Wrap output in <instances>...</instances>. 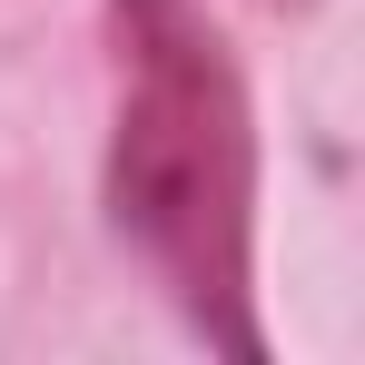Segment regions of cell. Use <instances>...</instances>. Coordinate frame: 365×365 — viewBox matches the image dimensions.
I'll list each match as a JSON object with an SVG mask.
<instances>
[{"instance_id": "6da1fadb", "label": "cell", "mask_w": 365, "mask_h": 365, "mask_svg": "<svg viewBox=\"0 0 365 365\" xmlns=\"http://www.w3.org/2000/svg\"><path fill=\"white\" fill-rule=\"evenodd\" d=\"M109 237L207 356L267 365L257 326V109L207 0H109Z\"/></svg>"}, {"instance_id": "7a4b0ae2", "label": "cell", "mask_w": 365, "mask_h": 365, "mask_svg": "<svg viewBox=\"0 0 365 365\" xmlns=\"http://www.w3.org/2000/svg\"><path fill=\"white\" fill-rule=\"evenodd\" d=\"M277 10H316V0H277Z\"/></svg>"}]
</instances>
